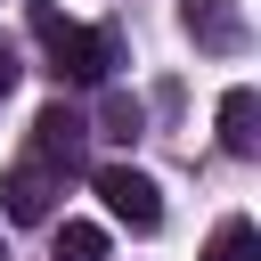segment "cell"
Listing matches in <instances>:
<instances>
[{
    "mask_svg": "<svg viewBox=\"0 0 261 261\" xmlns=\"http://www.w3.org/2000/svg\"><path fill=\"white\" fill-rule=\"evenodd\" d=\"M33 33H41V49H49V73L57 82H106L114 65H122V49H114V33H90V24H73L65 8H49V0H33Z\"/></svg>",
    "mask_w": 261,
    "mask_h": 261,
    "instance_id": "6da1fadb",
    "label": "cell"
},
{
    "mask_svg": "<svg viewBox=\"0 0 261 261\" xmlns=\"http://www.w3.org/2000/svg\"><path fill=\"white\" fill-rule=\"evenodd\" d=\"M41 171H57V179H73L82 171V155H90V122L65 106V98H49L41 114H33V147H24Z\"/></svg>",
    "mask_w": 261,
    "mask_h": 261,
    "instance_id": "7a4b0ae2",
    "label": "cell"
},
{
    "mask_svg": "<svg viewBox=\"0 0 261 261\" xmlns=\"http://www.w3.org/2000/svg\"><path fill=\"white\" fill-rule=\"evenodd\" d=\"M90 188H98V196H106V212H114V220H130L139 237L163 220V188H155L139 163H98V171H90Z\"/></svg>",
    "mask_w": 261,
    "mask_h": 261,
    "instance_id": "3957f363",
    "label": "cell"
},
{
    "mask_svg": "<svg viewBox=\"0 0 261 261\" xmlns=\"http://www.w3.org/2000/svg\"><path fill=\"white\" fill-rule=\"evenodd\" d=\"M57 188H65V179H57V171H41V163L24 155V163L8 171V188H0V196H8V220H49Z\"/></svg>",
    "mask_w": 261,
    "mask_h": 261,
    "instance_id": "277c9868",
    "label": "cell"
},
{
    "mask_svg": "<svg viewBox=\"0 0 261 261\" xmlns=\"http://www.w3.org/2000/svg\"><path fill=\"white\" fill-rule=\"evenodd\" d=\"M220 147H228V155H261V90L237 82V90L220 98Z\"/></svg>",
    "mask_w": 261,
    "mask_h": 261,
    "instance_id": "5b68a950",
    "label": "cell"
},
{
    "mask_svg": "<svg viewBox=\"0 0 261 261\" xmlns=\"http://www.w3.org/2000/svg\"><path fill=\"white\" fill-rule=\"evenodd\" d=\"M204 49H237L245 41V24H237V0H188V16H179Z\"/></svg>",
    "mask_w": 261,
    "mask_h": 261,
    "instance_id": "8992f818",
    "label": "cell"
},
{
    "mask_svg": "<svg viewBox=\"0 0 261 261\" xmlns=\"http://www.w3.org/2000/svg\"><path fill=\"white\" fill-rule=\"evenodd\" d=\"M204 261H261V228H253L245 212H228V220L212 228V245H204Z\"/></svg>",
    "mask_w": 261,
    "mask_h": 261,
    "instance_id": "52a82bcc",
    "label": "cell"
},
{
    "mask_svg": "<svg viewBox=\"0 0 261 261\" xmlns=\"http://www.w3.org/2000/svg\"><path fill=\"white\" fill-rule=\"evenodd\" d=\"M57 261H106V228L98 220H65L57 228Z\"/></svg>",
    "mask_w": 261,
    "mask_h": 261,
    "instance_id": "ba28073f",
    "label": "cell"
},
{
    "mask_svg": "<svg viewBox=\"0 0 261 261\" xmlns=\"http://www.w3.org/2000/svg\"><path fill=\"white\" fill-rule=\"evenodd\" d=\"M139 130H147V114H139V106L114 90V98H106V139H139Z\"/></svg>",
    "mask_w": 261,
    "mask_h": 261,
    "instance_id": "9c48e42d",
    "label": "cell"
},
{
    "mask_svg": "<svg viewBox=\"0 0 261 261\" xmlns=\"http://www.w3.org/2000/svg\"><path fill=\"white\" fill-rule=\"evenodd\" d=\"M16 73H24V57H16V41H8V33H0V98H8V90H16Z\"/></svg>",
    "mask_w": 261,
    "mask_h": 261,
    "instance_id": "30bf717a",
    "label": "cell"
}]
</instances>
